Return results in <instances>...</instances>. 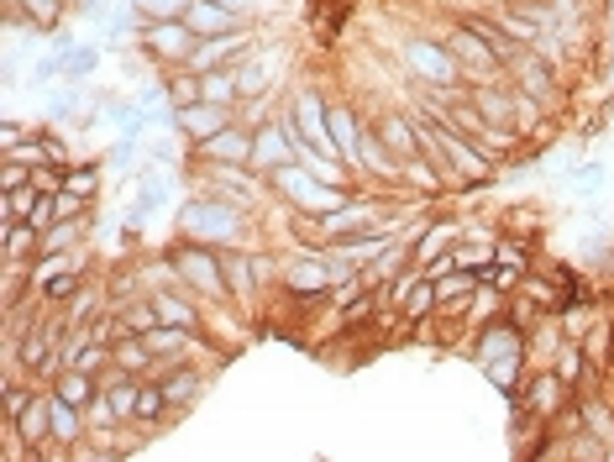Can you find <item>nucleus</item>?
<instances>
[{
    "instance_id": "34",
    "label": "nucleus",
    "mask_w": 614,
    "mask_h": 462,
    "mask_svg": "<svg viewBox=\"0 0 614 462\" xmlns=\"http://www.w3.org/2000/svg\"><path fill=\"white\" fill-rule=\"evenodd\" d=\"M11 5H22V11L32 16V27L42 32V37H59L63 11H69V0H11Z\"/></svg>"
},
{
    "instance_id": "12",
    "label": "nucleus",
    "mask_w": 614,
    "mask_h": 462,
    "mask_svg": "<svg viewBox=\"0 0 614 462\" xmlns=\"http://www.w3.org/2000/svg\"><path fill=\"white\" fill-rule=\"evenodd\" d=\"M468 100L483 122L515 132V85H509V74H504V79H489V85H468Z\"/></svg>"
},
{
    "instance_id": "3",
    "label": "nucleus",
    "mask_w": 614,
    "mask_h": 462,
    "mask_svg": "<svg viewBox=\"0 0 614 462\" xmlns=\"http://www.w3.org/2000/svg\"><path fill=\"white\" fill-rule=\"evenodd\" d=\"M169 258H174V269H179V284H189L205 305H236L232 284H226V252H221V247L184 237Z\"/></svg>"
},
{
    "instance_id": "19",
    "label": "nucleus",
    "mask_w": 614,
    "mask_h": 462,
    "mask_svg": "<svg viewBox=\"0 0 614 462\" xmlns=\"http://www.w3.org/2000/svg\"><path fill=\"white\" fill-rule=\"evenodd\" d=\"M379 137L389 142V153L394 158H415L420 153V132H415V116L409 111H379Z\"/></svg>"
},
{
    "instance_id": "15",
    "label": "nucleus",
    "mask_w": 614,
    "mask_h": 462,
    "mask_svg": "<svg viewBox=\"0 0 614 462\" xmlns=\"http://www.w3.org/2000/svg\"><path fill=\"white\" fill-rule=\"evenodd\" d=\"M226 252V284H232V300L236 310H247L258 300V289H263V274H258V258L247 252V247H221Z\"/></svg>"
},
{
    "instance_id": "13",
    "label": "nucleus",
    "mask_w": 614,
    "mask_h": 462,
    "mask_svg": "<svg viewBox=\"0 0 614 462\" xmlns=\"http://www.w3.org/2000/svg\"><path fill=\"white\" fill-rule=\"evenodd\" d=\"M468 237V226H457V221H426L420 232H415V263L420 269H437L441 258H452V247Z\"/></svg>"
},
{
    "instance_id": "43",
    "label": "nucleus",
    "mask_w": 614,
    "mask_h": 462,
    "mask_svg": "<svg viewBox=\"0 0 614 462\" xmlns=\"http://www.w3.org/2000/svg\"><path fill=\"white\" fill-rule=\"evenodd\" d=\"M32 226H37V232H48V226H53V221H59V195H37V205H32Z\"/></svg>"
},
{
    "instance_id": "27",
    "label": "nucleus",
    "mask_w": 614,
    "mask_h": 462,
    "mask_svg": "<svg viewBox=\"0 0 614 462\" xmlns=\"http://www.w3.org/2000/svg\"><path fill=\"white\" fill-rule=\"evenodd\" d=\"M0 252H5V263H32V258L42 252V232H37L32 221H5Z\"/></svg>"
},
{
    "instance_id": "2",
    "label": "nucleus",
    "mask_w": 614,
    "mask_h": 462,
    "mask_svg": "<svg viewBox=\"0 0 614 462\" xmlns=\"http://www.w3.org/2000/svg\"><path fill=\"white\" fill-rule=\"evenodd\" d=\"M472 363L494 378L499 389L515 400L520 395V369H526V332L515 326V321H494V326H483L478 341H472Z\"/></svg>"
},
{
    "instance_id": "5",
    "label": "nucleus",
    "mask_w": 614,
    "mask_h": 462,
    "mask_svg": "<svg viewBox=\"0 0 614 462\" xmlns=\"http://www.w3.org/2000/svg\"><path fill=\"white\" fill-rule=\"evenodd\" d=\"M441 42L452 48V59L463 63V85H489V79H504V63H499L494 53V42L483 37V32H472V27H446L441 32Z\"/></svg>"
},
{
    "instance_id": "9",
    "label": "nucleus",
    "mask_w": 614,
    "mask_h": 462,
    "mask_svg": "<svg viewBox=\"0 0 614 462\" xmlns=\"http://www.w3.org/2000/svg\"><path fill=\"white\" fill-rule=\"evenodd\" d=\"M236 122V105H216V100H195V105H179L174 111V126L179 137L189 142V148H200L205 137H216L221 126Z\"/></svg>"
},
{
    "instance_id": "25",
    "label": "nucleus",
    "mask_w": 614,
    "mask_h": 462,
    "mask_svg": "<svg viewBox=\"0 0 614 462\" xmlns=\"http://www.w3.org/2000/svg\"><path fill=\"white\" fill-rule=\"evenodd\" d=\"M169 395H163V384L158 378H143V389H137V436H152L163 421H169Z\"/></svg>"
},
{
    "instance_id": "16",
    "label": "nucleus",
    "mask_w": 614,
    "mask_h": 462,
    "mask_svg": "<svg viewBox=\"0 0 614 462\" xmlns=\"http://www.w3.org/2000/svg\"><path fill=\"white\" fill-rule=\"evenodd\" d=\"M152 378L163 384V395H169L174 410H189V404L200 400V389H205V369H200V363H169V369H158Z\"/></svg>"
},
{
    "instance_id": "40",
    "label": "nucleus",
    "mask_w": 614,
    "mask_h": 462,
    "mask_svg": "<svg viewBox=\"0 0 614 462\" xmlns=\"http://www.w3.org/2000/svg\"><path fill=\"white\" fill-rule=\"evenodd\" d=\"M37 195H42L37 185L5 189V200H0V211H5V221H27V216H32V205H37Z\"/></svg>"
},
{
    "instance_id": "14",
    "label": "nucleus",
    "mask_w": 614,
    "mask_h": 462,
    "mask_svg": "<svg viewBox=\"0 0 614 462\" xmlns=\"http://www.w3.org/2000/svg\"><path fill=\"white\" fill-rule=\"evenodd\" d=\"M195 153H200L205 163H253V126H242V122L221 126L216 137H205Z\"/></svg>"
},
{
    "instance_id": "24",
    "label": "nucleus",
    "mask_w": 614,
    "mask_h": 462,
    "mask_svg": "<svg viewBox=\"0 0 614 462\" xmlns=\"http://www.w3.org/2000/svg\"><path fill=\"white\" fill-rule=\"evenodd\" d=\"M504 310H509V295H504L499 284H489V278H483V284H478V295L468 300V310H463V321H468L472 332H483V326H494Z\"/></svg>"
},
{
    "instance_id": "36",
    "label": "nucleus",
    "mask_w": 614,
    "mask_h": 462,
    "mask_svg": "<svg viewBox=\"0 0 614 462\" xmlns=\"http://www.w3.org/2000/svg\"><path fill=\"white\" fill-rule=\"evenodd\" d=\"M584 352H588V363L604 373L614 363V321H593L588 326V337H584Z\"/></svg>"
},
{
    "instance_id": "10",
    "label": "nucleus",
    "mask_w": 614,
    "mask_h": 462,
    "mask_svg": "<svg viewBox=\"0 0 614 462\" xmlns=\"http://www.w3.org/2000/svg\"><path fill=\"white\" fill-rule=\"evenodd\" d=\"M567 400H573V389H567V384H562L552 369H526V389H520V395H515L509 404H526L530 415L552 421V415H556V410H562Z\"/></svg>"
},
{
    "instance_id": "44",
    "label": "nucleus",
    "mask_w": 614,
    "mask_h": 462,
    "mask_svg": "<svg viewBox=\"0 0 614 462\" xmlns=\"http://www.w3.org/2000/svg\"><path fill=\"white\" fill-rule=\"evenodd\" d=\"M37 126H42V122L22 126V122H16V116H5V132H0V153H11V148H22V142H27V137H32V132H37Z\"/></svg>"
},
{
    "instance_id": "30",
    "label": "nucleus",
    "mask_w": 614,
    "mask_h": 462,
    "mask_svg": "<svg viewBox=\"0 0 614 462\" xmlns=\"http://www.w3.org/2000/svg\"><path fill=\"white\" fill-rule=\"evenodd\" d=\"M100 185H106V168H100V163H69V168H63V195H79V200L95 205Z\"/></svg>"
},
{
    "instance_id": "22",
    "label": "nucleus",
    "mask_w": 614,
    "mask_h": 462,
    "mask_svg": "<svg viewBox=\"0 0 614 462\" xmlns=\"http://www.w3.org/2000/svg\"><path fill=\"white\" fill-rule=\"evenodd\" d=\"M567 189H573L584 205H593V200L610 189V163H604V158H578L573 174H567Z\"/></svg>"
},
{
    "instance_id": "42",
    "label": "nucleus",
    "mask_w": 614,
    "mask_h": 462,
    "mask_svg": "<svg viewBox=\"0 0 614 462\" xmlns=\"http://www.w3.org/2000/svg\"><path fill=\"white\" fill-rule=\"evenodd\" d=\"M143 11V22H179L189 11V0H132Z\"/></svg>"
},
{
    "instance_id": "39",
    "label": "nucleus",
    "mask_w": 614,
    "mask_h": 462,
    "mask_svg": "<svg viewBox=\"0 0 614 462\" xmlns=\"http://www.w3.org/2000/svg\"><path fill=\"white\" fill-rule=\"evenodd\" d=\"M85 284H89L85 269H69V274H59L53 284H48V289H42V300H48V305H69V300H74Z\"/></svg>"
},
{
    "instance_id": "37",
    "label": "nucleus",
    "mask_w": 614,
    "mask_h": 462,
    "mask_svg": "<svg viewBox=\"0 0 614 462\" xmlns=\"http://www.w3.org/2000/svg\"><path fill=\"white\" fill-rule=\"evenodd\" d=\"M79 111H85V90L74 79L53 85V95H48V122H74Z\"/></svg>"
},
{
    "instance_id": "41",
    "label": "nucleus",
    "mask_w": 614,
    "mask_h": 462,
    "mask_svg": "<svg viewBox=\"0 0 614 462\" xmlns=\"http://www.w3.org/2000/svg\"><path fill=\"white\" fill-rule=\"evenodd\" d=\"M593 321H599V315H593V310H584V305H567L562 315H556V326H562V337H567V341H584Z\"/></svg>"
},
{
    "instance_id": "20",
    "label": "nucleus",
    "mask_w": 614,
    "mask_h": 462,
    "mask_svg": "<svg viewBox=\"0 0 614 462\" xmlns=\"http://www.w3.org/2000/svg\"><path fill=\"white\" fill-rule=\"evenodd\" d=\"M100 384H106V378H100V373H85V369H63L59 378H53V384H48V389H53V395H59V400H69V404H79V410H89V404L100 400Z\"/></svg>"
},
{
    "instance_id": "45",
    "label": "nucleus",
    "mask_w": 614,
    "mask_h": 462,
    "mask_svg": "<svg viewBox=\"0 0 614 462\" xmlns=\"http://www.w3.org/2000/svg\"><path fill=\"white\" fill-rule=\"evenodd\" d=\"M494 258L499 263H509V269H526V247L520 242H494Z\"/></svg>"
},
{
    "instance_id": "35",
    "label": "nucleus",
    "mask_w": 614,
    "mask_h": 462,
    "mask_svg": "<svg viewBox=\"0 0 614 462\" xmlns=\"http://www.w3.org/2000/svg\"><path fill=\"white\" fill-rule=\"evenodd\" d=\"M578 404H584V426H588V432L614 447V404L604 400V395H578Z\"/></svg>"
},
{
    "instance_id": "11",
    "label": "nucleus",
    "mask_w": 614,
    "mask_h": 462,
    "mask_svg": "<svg viewBox=\"0 0 614 462\" xmlns=\"http://www.w3.org/2000/svg\"><path fill=\"white\" fill-rule=\"evenodd\" d=\"M389 211H394V205H383V200H357V195H352L347 205H336L331 216H321V237L331 242V237H347V232H368V226L389 221Z\"/></svg>"
},
{
    "instance_id": "32",
    "label": "nucleus",
    "mask_w": 614,
    "mask_h": 462,
    "mask_svg": "<svg viewBox=\"0 0 614 462\" xmlns=\"http://www.w3.org/2000/svg\"><path fill=\"white\" fill-rule=\"evenodd\" d=\"M437 310H441L437 278L426 274V278H420V284H415V289L405 295V300H400V310H394V315H400V321H426V315H437Z\"/></svg>"
},
{
    "instance_id": "26",
    "label": "nucleus",
    "mask_w": 614,
    "mask_h": 462,
    "mask_svg": "<svg viewBox=\"0 0 614 462\" xmlns=\"http://www.w3.org/2000/svg\"><path fill=\"white\" fill-rule=\"evenodd\" d=\"M400 185H405V189H420V200H437L441 189H446V174L437 168V158L415 153V158H405V174H400Z\"/></svg>"
},
{
    "instance_id": "29",
    "label": "nucleus",
    "mask_w": 614,
    "mask_h": 462,
    "mask_svg": "<svg viewBox=\"0 0 614 462\" xmlns=\"http://www.w3.org/2000/svg\"><path fill=\"white\" fill-rule=\"evenodd\" d=\"M100 59H106V48H100V42H74V48H63V79L85 85L89 74L100 68Z\"/></svg>"
},
{
    "instance_id": "7",
    "label": "nucleus",
    "mask_w": 614,
    "mask_h": 462,
    "mask_svg": "<svg viewBox=\"0 0 614 462\" xmlns=\"http://www.w3.org/2000/svg\"><path fill=\"white\" fill-rule=\"evenodd\" d=\"M195 42H200V32L189 27L184 16H179V22H147L143 37H137L143 59H147V63H163V68H174V63H189Z\"/></svg>"
},
{
    "instance_id": "38",
    "label": "nucleus",
    "mask_w": 614,
    "mask_h": 462,
    "mask_svg": "<svg viewBox=\"0 0 614 462\" xmlns=\"http://www.w3.org/2000/svg\"><path fill=\"white\" fill-rule=\"evenodd\" d=\"M205 100H216V105H242L236 68H210V74H205Z\"/></svg>"
},
{
    "instance_id": "18",
    "label": "nucleus",
    "mask_w": 614,
    "mask_h": 462,
    "mask_svg": "<svg viewBox=\"0 0 614 462\" xmlns=\"http://www.w3.org/2000/svg\"><path fill=\"white\" fill-rule=\"evenodd\" d=\"M48 400H53V447H59L63 458L85 441V432H89V415L79 410V404H69V400H59L53 389H48Z\"/></svg>"
},
{
    "instance_id": "4",
    "label": "nucleus",
    "mask_w": 614,
    "mask_h": 462,
    "mask_svg": "<svg viewBox=\"0 0 614 462\" xmlns=\"http://www.w3.org/2000/svg\"><path fill=\"white\" fill-rule=\"evenodd\" d=\"M179 237H195V242H210V247H242V211L232 200L205 189L200 200L179 205Z\"/></svg>"
},
{
    "instance_id": "8",
    "label": "nucleus",
    "mask_w": 614,
    "mask_h": 462,
    "mask_svg": "<svg viewBox=\"0 0 614 462\" xmlns=\"http://www.w3.org/2000/svg\"><path fill=\"white\" fill-rule=\"evenodd\" d=\"M258 48V37L247 27H232V32H216V37H200L195 42V53H189V68H200V74H210V68H232L236 59H247Z\"/></svg>"
},
{
    "instance_id": "28",
    "label": "nucleus",
    "mask_w": 614,
    "mask_h": 462,
    "mask_svg": "<svg viewBox=\"0 0 614 462\" xmlns=\"http://www.w3.org/2000/svg\"><path fill=\"white\" fill-rule=\"evenodd\" d=\"M89 221L85 216H59L48 232H42V252H69V247H85Z\"/></svg>"
},
{
    "instance_id": "33",
    "label": "nucleus",
    "mask_w": 614,
    "mask_h": 462,
    "mask_svg": "<svg viewBox=\"0 0 614 462\" xmlns=\"http://www.w3.org/2000/svg\"><path fill=\"white\" fill-rule=\"evenodd\" d=\"M232 68H236V85H242V100H247V95H263L268 79H273V68H268V59L258 53V48H253L247 59H236Z\"/></svg>"
},
{
    "instance_id": "6",
    "label": "nucleus",
    "mask_w": 614,
    "mask_h": 462,
    "mask_svg": "<svg viewBox=\"0 0 614 462\" xmlns=\"http://www.w3.org/2000/svg\"><path fill=\"white\" fill-rule=\"evenodd\" d=\"M400 59H405L409 85H463V63L452 59L441 37H409Z\"/></svg>"
},
{
    "instance_id": "17",
    "label": "nucleus",
    "mask_w": 614,
    "mask_h": 462,
    "mask_svg": "<svg viewBox=\"0 0 614 462\" xmlns=\"http://www.w3.org/2000/svg\"><path fill=\"white\" fill-rule=\"evenodd\" d=\"M290 132H284V122H263L258 132H253V168L258 174H273V168H284L290 163Z\"/></svg>"
},
{
    "instance_id": "1",
    "label": "nucleus",
    "mask_w": 614,
    "mask_h": 462,
    "mask_svg": "<svg viewBox=\"0 0 614 462\" xmlns=\"http://www.w3.org/2000/svg\"><path fill=\"white\" fill-rule=\"evenodd\" d=\"M409 116H415V132H420V153L437 158L446 185H489V179H494V158L483 153L468 132L437 122V116H426V111H409Z\"/></svg>"
},
{
    "instance_id": "46",
    "label": "nucleus",
    "mask_w": 614,
    "mask_h": 462,
    "mask_svg": "<svg viewBox=\"0 0 614 462\" xmlns=\"http://www.w3.org/2000/svg\"><path fill=\"white\" fill-rule=\"evenodd\" d=\"M221 5H232L236 16H247V11H253V0H221Z\"/></svg>"
},
{
    "instance_id": "23",
    "label": "nucleus",
    "mask_w": 614,
    "mask_h": 462,
    "mask_svg": "<svg viewBox=\"0 0 614 462\" xmlns=\"http://www.w3.org/2000/svg\"><path fill=\"white\" fill-rule=\"evenodd\" d=\"M184 22L200 32V37H216V32H232L242 27V16H236L232 5H221V0H189V11H184Z\"/></svg>"
},
{
    "instance_id": "31",
    "label": "nucleus",
    "mask_w": 614,
    "mask_h": 462,
    "mask_svg": "<svg viewBox=\"0 0 614 462\" xmlns=\"http://www.w3.org/2000/svg\"><path fill=\"white\" fill-rule=\"evenodd\" d=\"M163 200H169V174H158V163H152V168H143V174L132 179V205H143L147 216H152Z\"/></svg>"
},
{
    "instance_id": "21",
    "label": "nucleus",
    "mask_w": 614,
    "mask_h": 462,
    "mask_svg": "<svg viewBox=\"0 0 614 462\" xmlns=\"http://www.w3.org/2000/svg\"><path fill=\"white\" fill-rule=\"evenodd\" d=\"M331 142H336V158L357 168V148H363V122L352 116V105H331ZM363 179V174H357Z\"/></svg>"
}]
</instances>
